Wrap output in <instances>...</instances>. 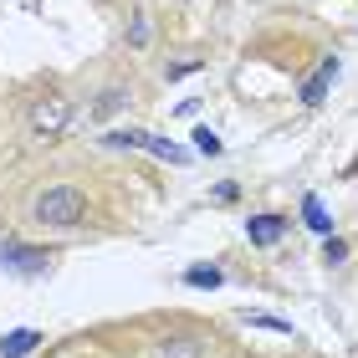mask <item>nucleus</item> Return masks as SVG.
Segmentation results:
<instances>
[{"instance_id":"f257e3e1","label":"nucleus","mask_w":358,"mask_h":358,"mask_svg":"<svg viewBox=\"0 0 358 358\" xmlns=\"http://www.w3.org/2000/svg\"><path fill=\"white\" fill-rule=\"evenodd\" d=\"M87 215V194L77 185H46L36 200H31V220L36 225H52V231H67Z\"/></svg>"},{"instance_id":"f03ea898","label":"nucleus","mask_w":358,"mask_h":358,"mask_svg":"<svg viewBox=\"0 0 358 358\" xmlns=\"http://www.w3.org/2000/svg\"><path fill=\"white\" fill-rule=\"evenodd\" d=\"M26 128H31V138H36V143H57L62 134H72V103L57 87L36 92V97H31V108H26Z\"/></svg>"},{"instance_id":"7ed1b4c3","label":"nucleus","mask_w":358,"mask_h":358,"mask_svg":"<svg viewBox=\"0 0 358 358\" xmlns=\"http://www.w3.org/2000/svg\"><path fill=\"white\" fill-rule=\"evenodd\" d=\"M0 266H10V271H21V276H36V271L52 266V262H46L41 251H26V246H15V241H0Z\"/></svg>"},{"instance_id":"20e7f679","label":"nucleus","mask_w":358,"mask_h":358,"mask_svg":"<svg viewBox=\"0 0 358 358\" xmlns=\"http://www.w3.org/2000/svg\"><path fill=\"white\" fill-rule=\"evenodd\" d=\"M246 236H251V246H262V251H271L276 241L287 236V225H282V215H251V225H246Z\"/></svg>"},{"instance_id":"39448f33","label":"nucleus","mask_w":358,"mask_h":358,"mask_svg":"<svg viewBox=\"0 0 358 358\" xmlns=\"http://www.w3.org/2000/svg\"><path fill=\"white\" fill-rule=\"evenodd\" d=\"M36 343H41V338H36V328H15V333H6V338H0V358H26Z\"/></svg>"},{"instance_id":"423d86ee","label":"nucleus","mask_w":358,"mask_h":358,"mask_svg":"<svg viewBox=\"0 0 358 358\" xmlns=\"http://www.w3.org/2000/svg\"><path fill=\"white\" fill-rule=\"evenodd\" d=\"M333 72H338V62L328 57V62H322V72H317V77H307V87H302V103H307V108H317L322 97H328V77H333Z\"/></svg>"},{"instance_id":"0eeeda50","label":"nucleus","mask_w":358,"mask_h":358,"mask_svg":"<svg viewBox=\"0 0 358 358\" xmlns=\"http://www.w3.org/2000/svg\"><path fill=\"white\" fill-rule=\"evenodd\" d=\"M302 220L313 225L317 236H333V215H328V205H322L317 194H307V200H302Z\"/></svg>"},{"instance_id":"6e6552de","label":"nucleus","mask_w":358,"mask_h":358,"mask_svg":"<svg viewBox=\"0 0 358 358\" xmlns=\"http://www.w3.org/2000/svg\"><path fill=\"white\" fill-rule=\"evenodd\" d=\"M149 154L164 159V164H189V149H179V143H169V138H154V134H149Z\"/></svg>"},{"instance_id":"1a4fd4ad","label":"nucleus","mask_w":358,"mask_h":358,"mask_svg":"<svg viewBox=\"0 0 358 358\" xmlns=\"http://www.w3.org/2000/svg\"><path fill=\"white\" fill-rule=\"evenodd\" d=\"M159 353H164V358H205V343H200V338H169Z\"/></svg>"},{"instance_id":"9d476101","label":"nucleus","mask_w":358,"mask_h":358,"mask_svg":"<svg viewBox=\"0 0 358 358\" xmlns=\"http://www.w3.org/2000/svg\"><path fill=\"white\" fill-rule=\"evenodd\" d=\"M123 103H128V92H123V87H118V92H97V103H92V113H87V118H92V123H103L108 113H118Z\"/></svg>"},{"instance_id":"9b49d317","label":"nucleus","mask_w":358,"mask_h":358,"mask_svg":"<svg viewBox=\"0 0 358 358\" xmlns=\"http://www.w3.org/2000/svg\"><path fill=\"white\" fill-rule=\"evenodd\" d=\"M241 322H246V328H262V333H292V322L271 317V313H241Z\"/></svg>"},{"instance_id":"f8f14e48","label":"nucleus","mask_w":358,"mask_h":358,"mask_svg":"<svg viewBox=\"0 0 358 358\" xmlns=\"http://www.w3.org/2000/svg\"><path fill=\"white\" fill-rule=\"evenodd\" d=\"M185 282H189V287H205V292H210V287H220L225 276H220V266H189V271H185Z\"/></svg>"},{"instance_id":"ddd939ff","label":"nucleus","mask_w":358,"mask_h":358,"mask_svg":"<svg viewBox=\"0 0 358 358\" xmlns=\"http://www.w3.org/2000/svg\"><path fill=\"white\" fill-rule=\"evenodd\" d=\"M108 149H149V134H103Z\"/></svg>"},{"instance_id":"4468645a","label":"nucleus","mask_w":358,"mask_h":358,"mask_svg":"<svg viewBox=\"0 0 358 358\" xmlns=\"http://www.w3.org/2000/svg\"><path fill=\"white\" fill-rule=\"evenodd\" d=\"M128 46H149V15L134 10V21H128Z\"/></svg>"},{"instance_id":"2eb2a0df","label":"nucleus","mask_w":358,"mask_h":358,"mask_svg":"<svg viewBox=\"0 0 358 358\" xmlns=\"http://www.w3.org/2000/svg\"><path fill=\"white\" fill-rule=\"evenodd\" d=\"M210 194H215V200H241V189L231 185V179H220V185H215V189H210Z\"/></svg>"},{"instance_id":"dca6fc26","label":"nucleus","mask_w":358,"mask_h":358,"mask_svg":"<svg viewBox=\"0 0 358 358\" xmlns=\"http://www.w3.org/2000/svg\"><path fill=\"white\" fill-rule=\"evenodd\" d=\"M194 143H200L205 154H220V138H215V134H194Z\"/></svg>"}]
</instances>
